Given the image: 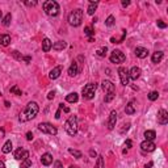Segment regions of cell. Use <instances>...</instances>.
Returning a JSON list of instances; mask_svg holds the SVG:
<instances>
[{"label": "cell", "instance_id": "obj_50", "mask_svg": "<svg viewBox=\"0 0 168 168\" xmlns=\"http://www.w3.org/2000/svg\"><path fill=\"white\" fill-rule=\"evenodd\" d=\"M152 164H154V163H152V161H150L148 164H146V167H144V168H150V167H152Z\"/></svg>", "mask_w": 168, "mask_h": 168}, {"label": "cell", "instance_id": "obj_38", "mask_svg": "<svg viewBox=\"0 0 168 168\" xmlns=\"http://www.w3.org/2000/svg\"><path fill=\"white\" fill-rule=\"evenodd\" d=\"M12 55H13V57H14L16 59H17V61H22V59H24V57H22V55H21L18 51H16V50H14V51L12 53Z\"/></svg>", "mask_w": 168, "mask_h": 168}, {"label": "cell", "instance_id": "obj_20", "mask_svg": "<svg viewBox=\"0 0 168 168\" xmlns=\"http://www.w3.org/2000/svg\"><path fill=\"white\" fill-rule=\"evenodd\" d=\"M9 43H11V36L0 34V45L1 46H8Z\"/></svg>", "mask_w": 168, "mask_h": 168}, {"label": "cell", "instance_id": "obj_29", "mask_svg": "<svg viewBox=\"0 0 168 168\" xmlns=\"http://www.w3.org/2000/svg\"><path fill=\"white\" fill-rule=\"evenodd\" d=\"M69 152L74 156V158H76V159H80L82 158V152L80 151H78V150H74V148H69Z\"/></svg>", "mask_w": 168, "mask_h": 168}, {"label": "cell", "instance_id": "obj_23", "mask_svg": "<svg viewBox=\"0 0 168 168\" xmlns=\"http://www.w3.org/2000/svg\"><path fill=\"white\" fill-rule=\"evenodd\" d=\"M163 51H155L154 54H152V63H159L161 61V59H163Z\"/></svg>", "mask_w": 168, "mask_h": 168}, {"label": "cell", "instance_id": "obj_41", "mask_svg": "<svg viewBox=\"0 0 168 168\" xmlns=\"http://www.w3.org/2000/svg\"><path fill=\"white\" fill-rule=\"evenodd\" d=\"M129 127H130V124L127 122V124H124V127L121 129V133H125V130H129Z\"/></svg>", "mask_w": 168, "mask_h": 168}, {"label": "cell", "instance_id": "obj_3", "mask_svg": "<svg viewBox=\"0 0 168 168\" xmlns=\"http://www.w3.org/2000/svg\"><path fill=\"white\" fill-rule=\"evenodd\" d=\"M65 129L69 135H75L78 133V117L76 116H70L69 120L66 121Z\"/></svg>", "mask_w": 168, "mask_h": 168}, {"label": "cell", "instance_id": "obj_36", "mask_svg": "<svg viewBox=\"0 0 168 168\" xmlns=\"http://www.w3.org/2000/svg\"><path fill=\"white\" fill-rule=\"evenodd\" d=\"M114 97H116V92L114 93H106L105 95V103H110Z\"/></svg>", "mask_w": 168, "mask_h": 168}, {"label": "cell", "instance_id": "obj_16", "mask_svg": "<svg viewBox=\"0 0 168 168\" xmlns=\"http://www.w3.org/2000/svg\"><path fill=\"white\" fill-rule=\"evenodd\" d=\"M134 53H135V55H137L138 58H146L148 55V50L146 47H135V50H134Z\"/></svg>", "mask_w": 168, "mask_h": 168}, {"label": "cell", "instance_id": "obj_13", "mask_svg": "<svg viewBox=\"0 0 168 168\" xmlns=\"http://www.w3.org/2000/svg\"><path fill=\"white\" fill-rule=\"evenodd\" d=\"M101 84H103V89L106 93H114L116 92V87H114V84L112 82H109V80H104Z\"/></svg>", "mask_w": 168, "mask_h": 168}, {"label": "cell", "instance_id": "obj_8", "mask_svg": "<svg viewBox=\"0 0 168 168\" xmlns=\"http://www.w3.org/2000/svg\"><path fill=\"white\" fill-rule=\"evenodd\" d=\"M118 75H120V79H121L122 86H129V82H130L129 70L125 69V67H120V69H118Z\"/></svg>", "mask_w": 168, "mask_h": 168}, {"label": "cell", "instance_id": "obj_27", "mask_svg": "<svg viewBox=\"0 0 168 168\" xmlns=\"http://www.w3.org/2000/svg\"><path fill=\"white\" fill-rule=\"evenodd\" d=\"M125 113L126 114H134L135 113V108H134L133 103H129L126 106H125Z\"/></svg>", "mask_w": 168, "mask_h": 168}, {"label": "cell", "instance_id": "obj_43", "mask_svg": "<svg viewBox=\"0 0 168 168\" xmlns=\"http://www.w3.org/2000/svg\"><path fill=\"white\" fill-rule=\"evenodd\" d=\"M54 168H63V165H62V163H61V161L59 160H57L54 163Z\"/></svg>", "mask_w": 168, "mask_h": 168}, {"label": "cell", "instance_id": "obj_37", "mask_svg": "<svg viewBox=\"0 0 168 168\" xmlns=\"http://www.w3.org/2000/svg\"><path fill=\"white\" fill-rule=\"evenodd\" d=\"M106 51H108V47H106V46H103V47L97 51V55H99V57H105Z\"/></svg>", "mask_w": 168, "mask_h": 168}, {"label": "cell", "instance_id": "obj_46", "mask_svg": "<svg viewBox=\"0 0 168 168\" xmlns=\"http://www.w3.org/2000/svg\"><path fill=\"white\" fill-rule=\"evenodd\" d=\"M61 108H59L58 110H57V113H55V118H57V120H59V118H61Z\"/></svg>", "mask_w": 168, "mask_h": 168}, {"label": "cell", "instance_id": "obj_18", "mask_svg": "<svg viewBox=\"0 0 168 168\" xmlns=\"http://www.w3.org/2000/svg\"><path fill=\"white\" fill-rule=\"evenodd\" d=\"M53 47V42L49 40V38H43L42 40V50H43L45 53L50 51V49Z\"/></svg>", "mask_w": 168, "mask_h": 168}, {"label": "cell", "instance_id": "obj_25", "mask_svg": "<svg viewBox=\"0 0 168 168\" xmlns=\"http://www.w3.org/2000/svg\"><path fill=\"white\" fill-rule=\"evenodd\" d=\"M144 138H146V141H154L156 138V133L154 130H146L144 131Z\"/></svg>", "mask_w": 168, "mask_h": 168}, {"label": "cell", "instance_id": "obj_10", "mask_svg": "<svg viewBox=\"0 0 168 168\" xmlns=\"http://www.w3.org/2000/svg\"><path fill=\"white\" fill-rule=\"evenodd\" d=\"M141 148L144 152H152L156 148V146H155V143L152 141H144L141 143Z\"/></svg>", "mask_w": 168, "mask_h": 168}, {"label": "cell", "instance_id": "obj_7", "mask_svg": "<svg viewBox=\"0 0 168 168\" xmlns=\"http://www.w3.org/2000/svg\"><path fill=\"white\" fill-rule=\"evenodd\" d=\"M109 58H110V62H112V63H117V65H120V63H124L125 62L126 57H125V54L121 51V50H113Z\"/></svg>", "mask_w": 168, "mask_h": 168}, {"label": "cell", "instance_id": "obj_51", "mask_svg": "<svg viewBox=\"0 0 168 168\" xmlns=\"http://www.w3.org/2000/svg\"><path fill=\"white\" fill-rule=\"evenodd\" d=\"M0 168H5V164H4L1 160H0Z\"/></svg>", "mask_w": 168, "mask_h": 168}, {"label": "cell", "instance_id": "obj_11", "mask_svg": "<svg viewBox=\"0 0 168 168\" xmlns=\"http://www.w3.org/2000/svg\"><path fill=\"white\" fill-rule=\"evenodd\" d=\"M168 122V112L165 109H160L158 112V124L165 125Z\"/></svg>", "mask_w": 168, "mask_h": 168}, {"label": "cell", "instance_id": "obj_2", "mask_svg": "<svg viewBox=\"0 0 168 168\" xmlns=\"http://www.w3.org/2000/svg\"><path fill=\"white\" fill-rule=\"evenodd\" d=\"M43 11L47 16H51V17H55L59 14V4L54 0H47L43 3Z\"/></svg>", "mask_w": 168, "mask_h": 168}, {"label": "cell", "instance_id": "obj_45", "mask_svg": "<svg viewBox=\"0 0 168 168\" xmlns=\"http://www.w3.org/2000/svg\"><path fill=\"white\" fill-rule=\"evenodd\" d=\"M54 96H55V92H54V91H51V92L47 95V99L49 100H53V99H54Z\"/></svg>", "mask_w": 168, "mask_h": 168}, {"label": "cell", "instance_id": "obj_39", "mask_svg": "<svg viewBox=\"0 0 168 168\" xmlns=\"http://www.w3.org/2000/svg\"><path fill=\"white\" fill-rule=\"evenodd\" d=\"M156 25H158V28H160V29H165V28H167V24H165L164 21H161V20L156 21Z\"/></svg>", "mask_w": 168, "mask_h": 168}, {"label": "cell", "instance_id": "obj_40", "mask_svg": "<svg viewBox=\"0 0 168 168\" xmlns=\"http://www.w3.org/2000/svg\"><path fill=\"white\" fill-rule=\"evenodd\" d=\"M25 5H28V7H34V5H37V1H25Z\"/></svg>", "mask_w": 168, "mask_h": 168}, {"label": "cell", "instance_id": "obj_32", "mask_svg": "<svg viewBox=\"0 0 168 168\" xmlns=\"http://www.w3.org/2000/svg\"><path fill=\"white\" fill-rule=\"evenodd\" d=\"M11 20H12V16H11V13L5 14V17L3 18V25H4V26H8V25L11 24Z\"/></svg>", "mask_w": 168, "mask_h": 168}, {"label": "cell", "instance_id": "obj_14", "mask_svg": "<svg viewBox=\"0 0 168 168\" xmlns=\"http://www.w3.org/2000/svg\"><path fill=\"white\" fill-rule=\"evenodd\" d=\"M142 71L139 67H137V66H134V67H131V70L129 71V76H130L131 80H137L139 79V76H141Z\"/></svg>", "mask_w": 168, "mask_h": 168}, {"label": "cell", "instance_id": "obj_54", "mask_svg": "<svg viewBox=\"0 0 168 168\" xmlns=\"http://www.w3.org/2000/svg\"><path fill=\"white\" fill-rule=\"evenodd\" d=\"M70 168H79V167H76V165H70Z\"/></svg>", "mask_w": 168, "mask_h": 168}, {"label": "cell", "instance_id": "obj_49", "mask_svg": "<svg viewBox=\"0 0 168 168\" xmlns=\"http://www.w3.org/2000/svg\"><path fill=\"white\" fill-rule=\"evenodd\" d=\"M89 155H91V156H92V158H95V156H96V151L91 150V151H89Z\"/></svg>", "mask_w": 168, "mask_h": 168}, {"label": "cell", "instance_id": "obj_31", "mask_svg": "<svg viewBox=\"0 0 168 168\" xmlns=\"http://www.w3.org/2000/svg\"><path fill=\"white\" fill-rule=\"evenodd\" d=\"M105 25L106 26H113L114 25V16H112V14L108 16V18L105 20Z\"/></svg>", "mask_w": 168, "mask_h": 168}, {"label": "cell", "instance_id": "obj_34", "mask_svg": "<svg viewBox=\"0 0 168 168\" xmlns=\"http://www.w3.org/2000/svg\"><path fill=\"white\" fill-rule=\"evenodd\" d=\"M84 33H86V36H88V37L91 38L93 36V33H95V32H93L92 26H86V28H84Z\"/></svg>", "mask_w": 168, "mask_h": 168}, {"label": "cell", "instance_id": "obj_24", "mask_svg": "<svg viewBox=\"0 0 168 168\" xmlns=\"http://www.w3.org/2000/svg\"><path fill=\"white\" fill-rule=\"evenodd\" d=\"M66 46H67V43H66L65 41H58V42H55V43H53V49H54V50H57V51H61V50H63Z\"/></svg>", "mask_w": 168, "mask_h": 168}, {"label": "cell", "instance_id": "obj_28", "mask_svg": "<svg viewBox=\"0 0 168 168\" xmlns=\"http://www.w3.org/2000/svg\"><path fill=\"white\" fill-rule=\"evenodd\" d=\"M9 92L12 93V95H16V96H21V95H22V92H21V89L18 88L17 86H12V87H11Z\"/></svg>", "mask_w": 168, "mask_h": 168}, {"label": "cell", "instance_id": "obj_17", "mask_svg": "<svg viewBox=\"0 0 168 168\" xmlns=\"http://www.w3.org/2000/svg\"><path fill=\"white\" fill-rule=\"evenodd\" d=\"M41 163L43 165H50L53 163V155L49 154V152H45L41 158Z\"/></svg>", "mask_w": 168, "mask_h": 168}, {"label": "cell", "instance_id": "obj_21", "mask_svg": "<svg viewBox=\"0 0 168 168\" xmlns=\"http://www.w3.org/2000/svg\"><path fill=\"white\" fill-rule=\"evenodd\" d=\"M78 100H79V96H78V93L76 92L69 93V95L66 96V101H67V103H76Z\"/></svg>", "mask_w": 168, "mask_h": 168}, {"label": "cell", "instance_id": "obj_15", "mask_svg": "<svg viewBox=\"0 0 168 168\" xmlns=\"http://www.w3.org/2000/svg\"><path fill=\"white\" fill-rule=\"evenodd\" d=\"M61 72H62V66H57V67H54V69L50 71V74H49V78L50 79H58L59 76H61Z\"/></svg>", "mask_w": 168, "mask_h": 168}, {"label": "cell", "instance_id": "obj_30", "mask_svg": "<svg viewBox=\"0 0 168 168\" xmlns=\"http://www.w3.org/2000/svg\"><path fill=\"white\" fill-rule=\"evenodd\" d=\"M158 97H159L158 91H152V92L148 93V100L150 101H155V100H158Z\"/></svg>", "mask_w": 168, "mask_h": 168}, {"label": "cell", "instance_id": "obj_55", "mask_svg": "<svg viewBox=\"0 0 168 168\" xmlns=\"http://www.w3.org/2000/svg\"><path fill=\"white\" fill-rule=\"evenodd\" d=\"M1 16H3V13H1V11H0V20H1Z\"/></svg>", "mask_w": 168, "mask_h": 168}, {"label": "cell", "instance_id": "obj_48", "mask_svg": "<svg viewBox=\"0 0 168 168\" xmlns=\"http://www.w3.org/2000/svg\"><path fill=\"white\" fill-rule=\"evenodd\" d=\"M127 5H130V1L129 0H122V7H127Z\"/></svg>", "mask_w": 168, "mask_h": 168}, {"label": "cell", "instance_id": "obj_33", "mask_svg": "<svg viewBox=\"0 0 168 168\" xmlns=\"http://www.w3.org/2000/svg\"><path fill=\"white\" fill-rule=\"evenodd\" d=\"M95 168H105V167H104V159H103V156H99V158H97V161H96V165H95Z\"/></svg>", "mask_w": 168, "mask_h": 168}, {"label": "cell", "instance_id": "obj_6", "mask_svg": "<svg viewBox=\"0 0 168 168\" xmlns=\"http://www.w3.org/2000/svg\"><path fill=\"white\" fill-rule=\"evenodd\" d=\"M38 130L45 133V134H50V135H57V133H58L57 127L53 126V125L49 124V122H41V124L38 125Z\"/></svg>", "mask_w": 168, "mask_h": 168}, {"label": "cell", "instance_id": "obj_1", "mask_svg": "<svg viewBox=\"0 0 168 168\" xmlns=\"http://www.w3.org/2000/svg\"><path fill=\"white\" fill-rule=\"evenodd\" d=\"M38 112H40V106H38V104L34 103V101H30V103L25 106V109L20 113L18 121H20V122H28V121L33 120V118L38 114Z\"/></svg>", "mask_w": 168, "mask_h": 168}, {"label": "cell", "instance_id": "obj_42", "mask_svg": "<svg viewBox=\"0 0 168 168\" xmlns=\"http://www.w3.org/2000/svg\"><path fill=\"white\" fill-rule=\"evenodd\" d=\"M131 144H133V143H131L130 139H126V141H125V147H126V150L131 147Z\"/></svg>", "mask_w": 168, "mask_h": 168}, {"label": "cell", "instance_id": "obj_12", "mask_svg": "<svg viewBox=\"0 0 168 168\" xmlns=\"http://www.w3.org/2000/svg\"><path fill=\"white\" fill-rule=\"evenodd\" d=\"M116 122H117V112L116 110H112L109 114V120H108V129L113 130L114 126H116Z\"/></svg>", "mask_w": 168, "mask_h": 168}, {"label": "cell", "instance_id": "obj_52", "mask_svg": "<svg viewBox=\"0 0 168 168\" xmlns=\"http://www.w3.org/2000/svg\"><path fill=\"white\" fill-rule=\"evenodd\" d=\"M63 110H65L66 113H69V112H70V109H69V108H66V106H65V108H63Z\"/></svg>", "mask_w": 168, "mask_h": 168}, {"label": "cell", "instance_id": "obj_9", "mask_svg": "<svg viewBox=\"0 0 168 168\" xmlns=\"http://www.w3.org/2000/svg\"><path fill=\"white\" fill-rule=\"evenodd\" d=\"M29 158V152L26 150H24L22 147L17 148V150L14 151V159H17V160H25V159Z\"/></svg>", "mask_w": 168, "mask_h": 168}, {"label": "cell", "instance_id": "obj_19", "mask_svg": "<svg viewBox=\"0 0 168 168\" xmlns=\"http://www.w3.org/2000/svg\"><path fill=\"white\" fill-rule=\"evenodd\" d=\"M78 72H79V67H78V63L76 62H72L71 66H70V69H69V75L71 76H76L78 75Z\"/></svg>", "mask_w": 168, "mask_h": 168}, {"label": "cell", "instance_id": "obj_35", "mask_svg": "<svg viewBox=\"0 0 168 168\" xmlns=\"http://www.w3.org/2000/svg\"><path fill=\"white\" fill-rule=\"evenodd\" d=\"M30 165H32V161H30V159L28 158V159H25V160H22L20 168H30Z\"/></svg>", "mask_w": 168, "mask_h": 168}, {"label": "cell", "instance_id": "obj_5", "mask_svg": "<svg viewBox=\"0 0 168 168\" xmlns=\"http://www.w3.org/2000/svg\"><path fill=\"white\" fill-rule=\"evenodd\" d=\"M97 89V84L96 83H88V84H86V86L83 87V97L87 100H91L95 97V92H96Z\"/></svg>", "mask_w": 168, "mask_h": 168}, {"label": "cell", "instance_id": "obj_44", "mask_svg": "<svg viewBox=\"0 0 168 168\" xmlns=\"http://www.w3.org/2000/svg\"><path fill=\"white\" fill-rule=\"evenodd\" d=\"M26 139L28 141H32V139H33V134H32V131H28L26 133Z\"/></svg>", "mask_w": 168, "mask_h": 168}, {"label": "cell", "instance_id": "obj_53", "mask_svg": "<svg viewBox=\"0 0 168 168\" xmlns=\"http://www.w3.org/2000/svg\"><path fill=\"white\" fill-rule=\"evenodd\" d=\"M5 106H7V108H9V106H11V104L8 103V101H5Z\"/></svg>", "mask_w": 168, "mask_h": 168}, {"label": "cell", "instance_id": "obj_26", "mask_svg": "<svg viewBox=\"0 0 168 168\" xmlns=\"http://www.w3.org/2000/svg\"><path fill=\"white\" fill-rule=\"evenodd\" d=\"M1 151H3L4 154H8V152H11L12 151V142L11 141H7L5 143H4L3 148H1Z\"/></svg>", "mask_w": 168, "mask_h": 168}, {"label": "cell", "instance_id": "obj_4", "mask_svg": "<svg viewBox=\"0 0 168 168\" xmlns=\"http://www.w3.org/2000/svg\"><path fill=\"white\" fill-rule=\"evenodd\" d=\"M83 21V11L82 9H75L69 14V22L72 26H79Z\"/></svg>", "mask_w": 168, "mask_h": 168}, {"label": "cell", "instance_id": "obj_22", "mask_svg": "<svg viewBox=\"0 0 168 168\" xmlns=\"http://www.w3.org/2000/svg\"><path fill=\"white\" fill-rule=\"evenodd\" d=\"M97 5H99V1H93V0H91V1H89V7H88V9H87L88 14H93V13H95V11H96Z\"/></svg>", "mask_w": 168, "mask_h": 168}, {"label": "cell", "instance_id": "obj_47", "mask_svg": "<svg viewBox=\"0 0 168 168\" xmlns=\"http://www.w3.org/2000/svg\"><path fill=\"white\" fill-rule=\"evenodd\" d=\"M22 61H25L26 63H30V61H32V57H29V55H26V57H24V59Z\"/></svg>", "mask_w": 168, "mask_h": 168}]
</instances>
